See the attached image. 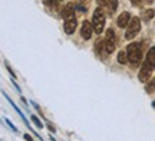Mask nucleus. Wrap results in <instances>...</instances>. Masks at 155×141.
Wrapping results in <instances>:
<instances>
[{
  "instance_id": "1",
  "label": "nucleus",
  "mask_w": 155,
  "mask_h": 141,
  "mask_svg": "<svg viewBox=\"0 0 155 141\" xmlns=\"http://www.w3.org/2000/svg\"><path fill=\"white\" fill-rule=\"evenodd\" d=\"M155 69V46H152L145 58V62L142 63V68L139 71V81L141 82H148L151 79V73Z\"/></svg>"
},
{
  "instance_id": "2",
  "label": "nucleus",
  "mask_w": 155,
  "mask_h": 141,
  "mask_svg": "<svg viewBox=\"0 0 155 141\" xmlns=\"http://www.w3.org/2000/svg\"><path fill=\"white\" fill-rule=\"evenodd\" d=\"M128 53V61L132 65L134 68H137L139 63H141V59H142V51H141V45L139 43H131L127 49Z\"/></svg>"
},
{
  "instance_id": "3",
  "label": "nucleus",
  "mask_w": 155,
  "mask_h": 141,
  "mask_svg": "<svg viewBox=\"0 0 155 141\" xmlns=\"http://www.w3.org/2000/svg\"><path fill=\"white\" fill-rule=\"evenodd\" d=\"M92 25H94V29H95V33H102V30L105 28V13L104 10L98 7L94 13V17H92Z\"/></svg>"
},
{
  "instance_id": "4",
  "label": "nucleus",
  "mask_w": 155,
  "mask_h": 141,
  "mask_svg": "<svg viewBox=\"0 0 155 141\" xmlns=\"http://www.w3.org/2000/svg\"><path fill=\"white\" fill-rule=\"evenodd\" d=\"M139 30H141V22H139V19H138V17H134V19H131L129 25L127 26L125 39H128V40L134 39V36H137Z\"/></svg>"
},
{
  "instance_id": "5",
  "label": "nucleus",
  "mask_w": 155,
  "mask_h": 141,
  "mask_svg": "<svg viewBox=\"0 0 155 141\" xmlns=\"http://www.w3.org/2000/svg\"><path fill=\"white\" fill-rule=\"evenodd\" d=\"M114 51H115V32L112 29H108L105 38V53H112Z\"/></svg>"
},
{
  "instance_id": "6",
  "label": "nucleus",
  "mask_w": 155,
  "mask_h": 141,
  "mask_svg": "<svg viewBox=\"0 0 155 141\" xmlns=\"http://www.w3.org/2000/svg\"><path fill=\"white\" fill-rule=\"evenodd\" d=\"M94 25L92 22H88V20H85L82 25V29H81V36H82L85 40H89L92 38V33H94Z\"/></svg>"
},
{
  "instance_id": "7",
  "label": "nucleus",
  "mask_w": 155,
  "mask_h": 141,
  "mask_svg": "<svg viewBox=\"0 0 155 141\" xmlns=\"http://www.w3.org/2000/svg\"><path fill=\"white\" fill-rule=\"evenodd\" d=\"M62 17L68 20V19H73L75 17V7H73L72 3H69L63 7V10H62Z\"/></svg>"
},
{
  "instance_id": "8",
  "label": "nucleus",
  "mask_w": 155,
  "mask_h": 141,
  "mask_svg": "<svg viewBox=\"0 0 155 141\" xmlns=\"http://www.w3.org/2000/svg\"><path fill=\"white\" fill-rule=\"evenodd\" d=\"M131 22V15L128 13V12H124L122 15H119L118 17V26L119 28H127L128 25Z\"/></svg>"
},
{
  "instance_id": "9",
  "label": "nucleus",
  "mask_w": 155,
  "mask_h": 141,
  "mask_svg": "<svg viewBox=\"0 0 155 141\" xmlns=\"http://www.w3.org/2000/svg\"><path fill=\"white\" fill-rule=\"evenodd\" d=\"M76 19L73 17V19H68L66 22H65V33L68 35H72L73 32H75V29H76Z\"/></svg>"
},
{
  "instance_id": "10",
  "label": "nucleus",
  "mask_w": 155,
  "mask_h": 141,
  "mask_svg": "<svg viewBox=\"0 0 155 141\" xmlns=\"http://www.w3.org/2000/svg\"><path fill=\"white\" fill-rule=\"evenodd\" d=\"M141 16H142V19H144L145 22H148V20H151V19L155 16V10L154 9H147V10L142 12Z\"/></svg>"
},
{
  "instance_id": "11",
  "label": "nucleus",
  "mask_w": 155,
  "mask_h": 141,
  "mask_svg": "<svg viewBox=\"0 0 155 141\" xmlns=\"http://www.w3.org/2000/svg\"><path fill=\"white\" fill-rule=\"evenodd\" d=\"M145 91L148 94H152L155 91V78H151L148 82H145Z\"/></svg>"
},
{
  "instance_id": "12",
  "label": "nucleus",
  "mask_w": 155,
  "mask_h": 141,
  "mask_svg": "<svg viewBox=\"0 0 155 141\" xmlns=\"http://www.w3.org/2000/svg\"><path fill=\"white\" fill-rule=\"evenodd\" d=\"M118 62L121 63V65H124V63L128 62V53L125 51H121L119 53H118Z\"/></svg>"
},
{
  "instance_id": "13",
  "label": "nucleus",
  "mask_w": 155,
  "mask_h": 141,
  "mask_svg": "<svg viewBox=\"0 0 155 141\" xmlns=\"http://www.w3.org/2000/svg\"><path fill=\"white\" fill-rule=\"evenodd\" d=\"M116 6H118V2H116V0H109V2H108V10H109V15H112V13L116 10Z\"/></svg>"
},
{
  "instance_id": "14",
  "label": "nucleus",
  "mask_w": 155,
  "mask_h": 141,
  "mask_svg": "<svg viewBox=\"0 0 155 141\" xmlns=\"http://www.w3.org/2000/svg\"><path fill=\"white\" fill-rule=\"evenodd\" d=\"M30 119L33 121V124L38 127V128H43V124L40 123V119L38 118V117H35V115H30Z\"/></svg>"
},
{
  "instance_id": "15",
  "label": "nucleus",
  "mask_w": 155,
  "mask_h": 141,
  "mask_svg": "<svg viewBox=\"0 0 155 141\" xmlns=\"http://www.w3.org/2000/svg\"><path fill=\"white\" fill-rule=\"evenodd\" d=\"M6 124L9 125V127H10L12 130L15 131V133H16V131H17V128H16V127H15V125H13V124H12V121H10V119H6Z\"/></svg>"
},
{
  "instance_id": "16",
  "label": "nucleus",
  "mask_w": 155,
  "mask_h": 141,
  "mask_svg": "<svg viewBox=\"0 0 155 141\" xmlns=\"http://www.w3.org/2000/svg\"><path fill=\"white\" fill-rule=\"evenodd\" d=\"M55 2L56 0H43V3L45 5H48V6H53L55 5Z\"/></svg>"
},
{
  "instance_id": "17",
  "label": "nucleus",
  "mask_w": 155,
  "mask_h": 141,
  "mask_svg": "<svg viewBox=\"0 0 155 141\" xmlns=\"http://www.w3.org/2000/svg\"><path fill=\"white\" fill-rule=\"evenodd\" d=\"M142 2H144V0H131V3H132L134 6H141Z\"/></svg>"
},
{
  "instance_id": "18",
  "label": "nucleus",
  "mask_w": 155,
  "mask_h": 141,
  "mask_svg": "<svg viewBox=\"0 0 155 141\" xmlns=\"http://www.w3.org/2000/svg\"><path fill=\"white\" fill-rule=\"evenodd\" d=\"M96 2H98V5L99 6H105V5H108L109 0H96Z\"/></svg>"
},
{
  "instance_id": "19",
  "label": "nucleus",
  "mask_w": 155,
  "mask_h": 141,
  "mask_svg": "<svg viewBox=\"0 0 155 141\" xmlns=\"http://www.w3.org/2000/svg\"><path fill=\"white\" fill-rule=\"evenodd\" d=\"M6 68H7V71L12 73V76H13V78H16V75H15V72H13V71H12V68L9 66V63H6Z\"/></svg>"
},
{
  "instance_id": "20",
  "label": "nucleus",
  "mask_w": 155,
  "mask_h": 141,
  "mask_svg": "<svg viewBox=\"0 0 155 141\" xmlns=\"http://www.w3.org/2000/svg\"><path fill=\"white\" fill-rule=\"evenodd\" d=\"M25 138H26L28 141H33V140H32V137L29 136V134H25Z\"/></svg>"
},
{
  "instance_id": "21",
  "label": "nucleus",
  "mask_w": 155,
  "mask_h": 141,
  "mask_svg": "<svg viewBox=\"0 0 155 141\" xmlns=\"http://www.w3.org/2000/svg\"><path fill=\"white\" fill-rule=\"evenodd\" d=\"M152 2H154V0H144V3H147V5H151Z\"/></svg>"
},
{
  "instance_id": "22",
  "label": "nucleus",
  "mask_w": 155,
  "mask_h": 141,
  "mask_svg": "<svg viewBox=\"0 0 155 141\" xmlns=\"http://www.w3.org/2000/svg\"><path fill=\"white\" fill-rule=\"evenodd\" d=\"M152 105H154V107H155V102H154V104H152Z\"/></svg>"
},
{
  "instance_id": "23",
  "label": "nucleus",
  "mask_w": 155,
  "mask_h": 141,
  "mask_svg": "<svg viewBox=\"0 0 155 141\" xmlns=\"http://www.w3.org/2000/svg\"><path fill=\"white\" fill-rule=\"evenodd\" d=\"M81 2H83V0H81Z\"/></svg>"
}]
</instances>
